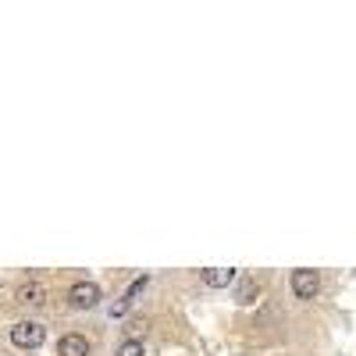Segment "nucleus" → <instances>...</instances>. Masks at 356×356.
<instances>
[{
    "label": "nucleus",
    "instance_id": "nucleus-2",
    "mask_svg": "<svg viewBox=\"0 0 356 356\" xmlns=\"http://www.w3.org/2000/svg\"><path fill=\"white\" fill-rule=\"evenodd\" d=\"M68 303H72L75 310H93V306L100 303V285H96V282H75V285L68 289Z\"/></svg>",
    "mask_w": 356,
    "mask_h": 356
},
{
    "label": "nucleus",
    "instance_id": "nucleus-3",
    "mask_svg": "<svg viewBox=\"0 0 356 356\" xmlns=\"http://www.w3.org/2000/svg\"><path fill=\"white\" fill-rule=\"evenodd\" d=\"M292 292H296L300 300H313L321 292V275H317V271H310V267L292 271Z\"/></svg>",
    "mask_w": 356,
    "mask_h": 356
},
{
    "label": "nucleus",
    "instance_id": "nucleus-1",
    "mask_svg": "<svg viewBox=\"0 0 356 356\" xmlns=\"http://www.w3.org/2000/svg\"><path fill=\"white\" fill-rule=\"evenodd\" d=\"M43 339H47V328L39 324V321H18V324H11V342L18 349H39V346H43Z\"/></svg>",
    "mask_w": 356,
    "mask_h": 356
},
{
    "label": "nucleus",
    "instance_id": "nucleus-5",
    "mask_svg": "<svg viewBox=\"0 0 356 356\" xmlns=\"http://www.w3.org/2000/svg\"><path fill=\"white\" fill-rule=\"evenodd\" d=\"M90 339H86V335H65V339H61L57 342V356H90Z\"/></svg>",
    "mask_w": 356,
    "mask_h": 356
},
{
    "label": "nucleus",
    "instance_id": "nucleus-7",
    "mask_svg": "<svg viewBox=\"0 0 356 356\" xmlns=\"http://www.w3.org/2000/svg\"><path fill=\"white\" fill-rule=\"evenodd\" d=\"M114 356H146V349H143V342L139 339H125L121 346H118V353Z\"/></svg>",
    "mask_w": 356,
    "mask_h": 356
},
{
    "label": "nucleus",
    "instance_id": "nucleus-4",
    "mask_svg": "<svg viewBox=\"0 0 356 356\" xmlns=\"http://www.w3.org/2000/svg\"><path fill=\"white\" fill-rule=\"evenodd\" d=\"M14 296H18V303H25V306H43L47 303V285L43 282H22Z\"/></svg>",
    "mask_w": 356,
    "mask_h": 356
},
{
    "label": "nucleus",
    "instance_id": "nucleus-6",
    "mask_svg": "<svg viewBox=\"0 0 356 356\" xmlns=\"http://www.w3.org/2000/svg\"><path fill=\"white\" fill-rule=\"evenodd\" d=\"M203 282L211 285V289H228L235 282V271L232 267H207L203 271Z\"/></svg>",
    "mask_w": 356,
    "mask_h": 356
}]
</instances>
